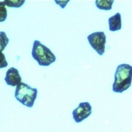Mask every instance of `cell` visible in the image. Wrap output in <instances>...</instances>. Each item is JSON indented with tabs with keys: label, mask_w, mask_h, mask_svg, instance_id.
Wrapping results in <instances>:
<instances>
[{
	"label": "cell",
	"mask_w": 132,
	"mask_h": 132,
	"mask_svg": "<svg viewBox=\"0 0 132 132\" xmlns=\"http://www.w3.org/2000/svg\"><path fill=\"white\" fill-rule=\"evenodd\" d=\"M55 2L57 4L59 5L62 9H64V8L65 7L67 4L69 2V0H66V1H57V0H55Z\"/></svg>",
	"instance_id": "obj_13"
},
{
	"label": "cell",
	"mask_w": 132,
	"mask_h": 132,
	"mask_svg": "<svg viewBox=\"0 0 132 132\" xmlns=\"http://www.w3.org/2000/svg\"><path fill=\"white\" fill-rule=\"evenodd\" d=\"M113 0H96L95 4L96 7L103 10H110L112 9Z\"/></svg>",
	"instance_id": "obj_8"
},
{
	"label": "cell",
	"mask_w": 132,
	"mask_h": 132,
	"mask_svg": "<svg viewBox=\"0 0 132 132\" xmlns=\"http://www.w3.org/2000/svg\"><path fill=\"white\" fill-rule=\"evenodd\" d=\"M88 40L90 46L95 50L100 55L105 52L106 44V36L104 32H96L88 36Z\"/></svg>",
	"instance_id": "obj_4"
},
{
	"label": "cell",
	"mask_w": 132,
	"mask_h": 132,
	"mask_svg": "<svg viewBox=\"0 0 132 132\" xmlns=\"http://www.w3.org/2000/svg\"><path fill=\"white\" fill-rule=\"evenodd\" d=\"M3 2L5 5L9 7L19 8L24 4L25 1L24 0H5Z\"/></svg>",
	"instance_id": "obj_9"
},
{
	"label": "cell",
	"mask_w": 132,
	"mask_h": 132,
	"mask_svg": "<svg viewBox=\"0 0 132 132\" xmlns=\"http://www.w3.org/2000/svg\"><path fill=\"white\" fill-rule=\"evenodd\" d=\"M4 2L1 1L0 3V22H1L5 21L7 16V11Z\"/></svg>",
	"instance_id": "obj_11"
},
{
	"label": "cell",
	"mask_w": 132,
	"mask_h": 132,
	"mask_svg": "<svg viewBox=\"0 0 132 132\" xmlns=\"http://www.w3.org/2000/svg\"><path fill=\"white\" fill-rule=\"evenodd\" d=\"M92 114V106L88 102H81L78 107L73 110V118L76 123H79L90 116Z\"/></svg>",
	"instance_id": "obj_5"
},
{
	"label": "cell",
	"mask_w": 132,
	"mask_h": 132,
	"mask_svg": "<svg viewBox=\"0 0 132 132\" xmlns=\"http://www.w3.org/2000/svg\"><path fill=\"white\" fill-rule=\"evenodd\" d=\"M5 81L8 85L16 86L22 82V77L18 70L14 67H11L8 70L5 77Z\"/></svg>",
	"instance_id": "obj_6"
},
{
	"label": "cell",
	"mask_w": 132,
	"mask_h": 132,
	"mask_svg": "<svg viewBox=\"0 0 132 132\" xmlns=\"http://www.w3.org/2000/svg\"><path fill=\"white\" fill-rule=\"evenodd\" d=\"M8 65V63L5 59V57L3 52H1L0 53V68L3 69V68L6 67Z\"/></svg>",
	"instance_id": "obj_12"
},
{
	"label": "cell",
	"mask_w": 132,
	"mask_h": 132,
	"mask_svg": "<svg viewBox=\"0 0 132 132\" xmlns=\"http://www.w3.org/2000/svg\"><path fill=\"white\" fill-rule=\"evenodd\" d=\"M37 94V89L31 88L28 85L23 82H21L17 85L15 90V98L16 100L29 108L34 106Z\"/></svg>",
	"instance_id": "obj_3"
},
{
	"label": "cell",
	"mask_w": 132,
	"mask_h": 132,
	"mask_svg": "<svg viewBox=\"0 0 132 132\" xmlns=\"http://www.w3.org/2000/svg\"><path fill=\"white\" fill-rule=\"evenodd\" d=\"M32 55L41 66H49L55 61L56 57L49 48L35 40L33 45Z\"/></svg>",
	"instance_id": "obj_2"
},
{
	"label": "cell",
	"mask_w": 132,
	"mask_h": 132,
	"mask_svg": "<svg viewBox=\"0 0 132 132\" xmlns=\"http://www.w3.org/2000/svg\"><path fill=\"white\" fill-rule=\"evenodd\" d=\"M114 77L112 90L116 93L123 92L131 85L132 66L127 64H120L116 70Z\"/></svg>",
	"instance_id": "obj_1"
},
{
	"label": "cell",
	"mask_w": 132,
	"mask_h": 132,
	"mask_svg": "<svg viewBox=\"0 0 132 132\" xmlns=\"http://www.w3.org/2000/svg\"><path fill=\"white\" fill-rule=\"evenodd\" d=\"M110 30L112 32L119 30L121 29V17L120 13H117L108 19Z\"/></svg>",
	"instance_id": "obj_7"
},
{
	"label": "cell",
	"mask_w": 132,
	"mask_h": 132,
	"mask_svg": "<svg viewBox=\"0 0 132 132\" xmlns=\"http://www.w3.org/2000/svg\"><path fill=\"white\" fill-rule=\"evenodd\" d=\"M9 39L7 37L5 33L4 32H0V50L1 52L6 47L7 44H9Z\"/></svg>",
	"instance_id": "obj_10"
}]
</instances>
